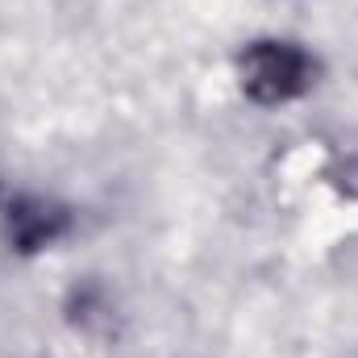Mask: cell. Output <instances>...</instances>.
<instances>
[{"instance_id":"cell-1","label":"cell","mask_w":358,"mask_h":358,"mask_svg":"<svg viewBox=\"0 0 358 358\" xmlns=\"http://www.w3.org/2000/svg\"><path fill=\"white\" fill-rule=\"evenodd\" d=\"M304 84V59L287 46H259L246 63V88L263 100H283Z\"/></svg>"}]
</instances>
